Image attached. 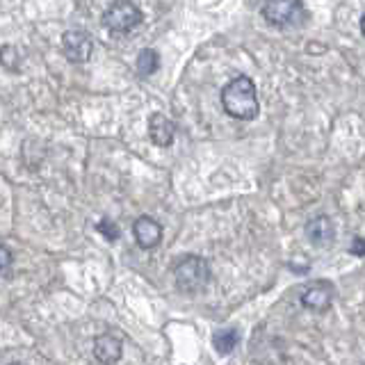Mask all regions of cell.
<instances>
[{
    "label": "cell",
    "mask_w": 365,
    "mask_h": 365,
    "mask_svg": "<svg viewBox=\"0 0 365 365\" xmlns=\"http://www.w3.org/2000/svg\"><path fill=\"white\" fill-rule=\"evenodd\" d=\"M222 108L226 110L228 117L240 121H254L260 112V103L256 94V85L249 76L233 78L222 89Z\"/></svg>",
    "instance_id": "1"
},
{
    "label": "cell",
    "mask_w": 365,
    "mask_h": 365,
    "mask_svg": "<svg viewBox=\"0 0 365 365\" xmlns=\"http://www.w3.org/2000/svg\"><path fill=\"white\" fill-rule=\"evenodd\" d=\"M174 279L176 288L180 292L194 294L203 290L210 283V265L208 260L201 256H185L178 265L174 267Z\"/></svg>",
    "instance_id": "2"
},
{
    "label": "cell",
    "mask_w": 365,
    "mask_h": 365,
    "mask_svg": "<svg viewBox=\"0 0 365 365\" xmlns=\"http://www.w3.org/2000/svg\"><path fill=\"white\" fill-rule=\"evenodd\" d=\"M142 23V11L135 3L128 0H119L112 3L106 11H103V28H108L110 32H130Z\"/></svg>",
    "instance_id": "3"
},
{
    "label": "cell",
    "mask_w": 365,
    "mask_h": 365,
    "mask_svg": "<svg viewBox=\"0 0 365 365\" xmlns=\"http://www.w3.org/2000/svg\"><path fill=\"white\" fill-rule=\"evenodd\" d=\"M260 14L269 26L288 28V26H297L306 16V9L299 0H277V3L269 0V3L262 5Z\"/></svg>",
    "instance_id": "4"
},
{
    "label": "cell",
    "mask_w": 365,
    "mask_h": 365,
    "mask_svg": "<svg viewBox=\"0 0 365 365\" xmlns=\"http://www.w3.org/2000/svg\"><path fill=\"white\" fill-rule=\"evenodd\" d=\"M62 51L68 62L73 64H85L91 60L94 53V41L85 30H66L62 37Z\"/></svg>",
    "instance_id": "5"
},
{
    "label": "cell",
    "mask_w": 365,
    "mask_h": 365,
    "mask_svg": "<svg viewBox=\"0 0 365 365\" xmlns=\"http://www.w3.org/2000/svg\"><path fill=\"white\" fill-rule=\"evenodd\" d=\"M334 285L329 281H311L302 290V306L311 308V311L324 313L327 308L334 304Z\"/></svg>",
    "instance_id": "6"
},
{
    "label": "cell",
    "mask_w": 365,
    "mask_h": 365,
    "mask_svg": "<svg viewBox=\"0 0 365 365\" xmlns=\"http://www.w3.org/2000/svg\"><path fill=\"white\" fill-rule=\"evenodd\" d=\"M306 237L308 242L315 245V247H331L336 240V224L331 217L327 215H317L315 220H311L306 224Z\"/></svg>",
    "instance_id": "7"
},
{
    "label": "cell",
    "mask_w": 365,
    "mask_h": 365,
    "mask_svg": "<svg viewBox=\"0 0 365 365\" xmlns=\"http://www.w3.org/2000/svg\"><path fill=\"white\" fill-rule=\"evenodd\" d=\"M133 233H135L137 245H140L142 249H155L160 245V240H163V226H160L153 217L144 215L135 222Z\"/></svg>",
    "instance_id": "8"
},
{
    "label": "cell",
    "mask_w": 365,
    "mask_h": 365,
    "mask_svg": "<svg viewBox=\"0 0 365 365\" xmlns=\"http://www.w3.org/2000/svg\"><path fill=\"white\" fill-rule=\"evenodd\" d=\"M123 354V345L117 336L112 334H103L94 340V356L103 363V365H114L119 363Z\"/></svg>",
    "instance_id": "9"
},
{
    "label": "cell",
    "mask_w": 365,
    "mask_h": 365,
    "mask_svg": "<svg viewBox=\"0 0 365 365\" xmlns=\"http://www.w3.org/2000/svg\"><path fill=\"white\" fill-rule=\"evenodd\" d=\"M174 135H176V125L165 114H153L148 119V137H151V142L155 146H169L174 142Z\"/></svg>",
    "instance_id": "10"
},
{
    "label": "cell",
    "mask_w": 365,
    "mask_h": 365,
    "mask_svg": "<svg viewBox=\"0 0 365 365\" xmlns=\"http://www.w3.org/2000/svg\"><path fill=\"white\" fill-rule=\"evenodd\" d=\"M237 342H240V334L235 329H220L212 336V345H215L217 354H222V356L231 354L237 347Z\"/></svg>",
    "instance_id": "11"
},
{
    "label": "cell",
    "mask_w": 365,
    "mask_h": 365,
    "mask_svg": "<svg viewBox=\"0 0 365 365\" xmlns=\"http://www.w3.org/2000/svg\"><path fill=\"white\" fill-rule=\"evenodd\" d=\"M160 66V55L153 48H144L137 55V73L140 76H153Z\"/></svg>",
    "instance_id": "12"
},
{
    "label": "cell",
    "mask_w": 365,
    "mask_h": 365,
    "mask_svg": "<svg viewBox=\"0 0 365 365\" xmlns=\"http://www.w3.org/2000/svg\"><path fill=\"white\" fill-rule=\"evenodd\" d=\"M98 233H103L106 235L110 242H114V240H117L119 235H121V231H119V226H117V222H112V220H101L98 222Z\"/></svg>",
    "instance_id": "13"
},
{
    "label": "cell",
    "mask_w": 365,
    "mask_h": 365,
    "mask_svg": "<svg viewBox=\"0 0 365 365\" xmlns=\"http://www.w3.org/2000/svg\"><path fill=\"white\" fill-rule=\"evenodd\" d=\"M0 254H3V274H5V279H7L9 277V265H11V254H9L7 247L0 249Z\"/></svg>",
    "instance_id": "14"
},
{
    "label": "cell",
    "mask_w": 365,
    "mask_h": 365,
    "mask_svg": "<svg viewBox=\"0 0 365 365\" xmlns=\"http://www.w3.org/2000/svg\"><path fill=\"white\" fill-rule=\"evenodd\" d=\"M351 254H354V256H365V242H363L361 237L354 240V245H351Z\"/></svg>",
    "instance_id": "15"
},
{
    "label": "cell",
    "mask_w": 365,
    "mask_h": 365,
    "mask_svg": "<svg viewBox=\"0 0 365 365\" xmlns=\"http://www.w3.org/2000/svg\"><path fill=\"white\" fill-rule=\"evenodd\" d=\"M361 32H363V37H365V14L361 16Z\"/></svg>",
    "instance_id": "16"
},
{
    "label": "cell",
    "mask_w": 365,
    "mask_h": 365,
    "mask_svg": "<svg viewBox=\"0 0 365 365\" xmlns=\"http://www.w3.org/2000/svg\"><path fill=\"white\" fill-rule=\"evenodd\" d=\"M9 365H23V363H9Z\"/></svg>",
    "instance_id": "17"
}]
</instances>
